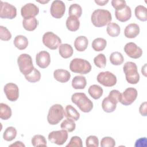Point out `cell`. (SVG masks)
Returning <instances> with one entry per match:
<instances>
[{
    "instance_id": "38",
    "label": "cell",
    "mask_w": 147,
    "mask_h": 147,
    "mask_svg": "<svg viewBox=\"0 0 147 147\" xmlns=\"http://www.w3.org/2000/svg\"><path fill=\"white\" fill-rule=\"evenodd\" d=\"M32 144L33 146H47V141L45 138L40 134L34 135L31 140Z\"/></svg>"
},
{
    "instance_id": "20",
    "label": "cell",
    "mask_w": 147,
    "mask_h": 147,
    "mask_svg": "<svg viewBox=\"0 0 147 147\" xmlns=\"http://www.w3.org/2000/svg\"><path fill=\"white\" fill-rule=\"evenodd\" d=\"M54 78L60 83H66L70 79L71 74L65 69H57L53 72Z\"/></svg>"
},
{
    "instance_id": "9",
    "label": "cell",
    "mask_w": 147,
    "mask_h": 147,
    "mask_svg": "<svg viewBox=\"0 0 147 147\" xmlns=\"http://www.w3.org/2000/svg\"><path fill=\"white\" fill-rule=\"evenodd\" d=\"M97 81L105 87H113L117 83V78L115 75L109 71L100 72L97 76Z\"/></svg>"
},
{
    "instance_id": "13",
    "label": "cell",
    "mask_w": 147,
    "mask_h": 147,
    "mask_svg": "<svg viewBox=\"0 0 147 147\" xmlns=\"http://www.w3.org/2000/svg\"><path fill=\"white\" fill-rule=\"evenodd\" d=\"M65 11V3L62 1H53L51 5L50 12L52 16L55 18H60L64 14Z\"/></svg>"
},
{
    "instance_id": "48",
    "label": "cell",
    "mask_w": 147,
    "mask_h": 147,
    "mask_svg": "<svg viewBox=\"0 0 147 147\" xmlns=\"http://www.w3.org/2000/svg\"><path fill=\"white\" fill-rule=\"evenodd\" d=\"M24 146L25 147V145L21 141H16L15 142L14 144H12L10 145V146Z\"/></svg>"
},
{
    "instance_id": "27",
    "label": "cell",
    "mask_w": 147,
    "mask_h": 147,
    "mask_svg": "<svg viewBox=\"0 0 147 147\" xmlns=\"http://www.w3.org/2000/svg\"><path fill=\"white\" fill-rule=\"evenodd\" d=\"M14 45L20 50L25 49L28 45V40L24 36L18 35L14 40Z\"/></svg>"
},
{
    "instance_id": "14",
    "label": "cell",
    "mask_w": 147,
    "mask_h": 147,
    "mask_svg": "<svg viewBox=\"0 0 147 147\" xmlns=\"http://www.w3.org/2000/svg\"><path fill=\"white\" fill-rule=\"evenodd\" d=\"M4 92L10 101L14 102L19 97V88L18 86L13 83H7L3 88Z\"/></svg>"
},
{
    "instance_id": "19",
    "label": "cell",
    "mask_w": 147,
    "mask_h": 147,
    "mask_svg": "<svg viewBox=\"0 0 147 147\" xmlns=\"http://www.w3.org/2000/svg\"><path fill=\"white\" fill-rule=\"evenodd\" d=\"M140 29L139 26L136 24H130L127 25L124 30L125 36L129 38L136 37L140 33Z\"/></svg>"
},
{
    "instance_id": "17",
    "label": "cell",
    "mask_w": 147,
    "mask_h": 147,
    "mask_svg": "<svg viewBox=\"0 0 147 147\" xmlns=\"http://www.w3.org/2000/svg\"><path fill=\"white\" fill-rule=\"evenodd\" d=\"M36 62L37 65L41 68H45L48 67L51 63V56L49 53L45 51L39 52L36 55Z\"/></svg>"
},
{
    "instance_id": "10",
    "label": "cell",
    "mask_w": 147,
    "mask_h": 147,
    "mask_svg": "<svg viewBox=\"0 0 147 147\" xmlns=\"http://www.w3.org/2000/svg\"><path fill=\"white\" fill-rule=\"evenodd\" d=\"M137 94L138 92L136 88L129 87L121 94L119 102L125 106L130 105L136 99Z\"/></svg>"
},
{
    "instance_id": "3",
    "label": "cell",
    "mask_w": 147,
    "mask_h": 147,
    "mask_svg": "<svg viewBox=\"0 0 147 147\" xmlns=\"http://www.w3.org/2000/svg\"><path fill=\"white\" fill-rule=\"evenodd\" d=\"M121 93L117 90H111L109 95L105 98L102 103V107L106 113L113 112L116 107L117 104L119 102Z\"/></svg>"
},
{
    "instance_id": "24",
    "label": "cell",
    "mask_w": 147,
    "mask_h": 147,
    "mask_svg": "<svg viewBox=\"0 0 147 147\" xmlns=\"http://www.w3.org/2000/svg\"><path fill=\"white\" fill-rule=\"evenodd\" d=\"M38 21L35 17H29L24 18L22 21L24 28L28 31H33L35 30L38 25Z\"/></svg>"
},
{
    "instance_id": "41",
    "label": "cell",
    "mask_w": 147,
    "mask_h": 147,
    "mask_svg": "<svg viewBox=\"0 0 147 147\" xmlns=\"http://www.w3.org/2000/svg\"><path fill=\"white\" fill-rule=\"evenodd\" d=\"M115 145V141L114 138L110 137H105L100 141L102 147H114Z\"/></svg>"
},
{
    "instance_id": "25",
    "label": "cell",
    "mask_w": 147,
    "mask_h": 147,
    "mask_svg": "<svg viewBox=\"0 0 147 147\" xmlns=\"http://www.w3.org/2000/svg\"><path fill=\"white\" fill-rule=\"evenodd\" d=\"M64 111V116L67 118L78 121L80 118V114L79 112L71 105H67Z\"/></svg>"
},
{
    "instance_id": "16",
    "label": "cell",
    "mask_w": 147,
    "mask_h": 147,
    "mask_svg": "<svg viewBox=\"0 0 147 147\" xmlns=\"http://www.w3.org/2000/svg\"><path fill=\"white\" fill-rule=\"evenodd\" d=\"M39 13V9L35 4L28 3L24 5L21 9V14L23 18L35 17Z\"/></svg>"
},
{
    "instance_id": "35",
    "label": "cell",
    "mask_w": 147,
    "mask_h": 147,
    "mask_svg": "<svg viewBox=\"0 0 147 147\" xmlns=\"http://www.w3.org/2000/svg\"><path fill=\"white\" fill-rule=\"evenodd\" d=\"M60 127L62 129L65 130L68 132H72L75 129L76 124L74 120L70 118H67L62 122Z\"/></svg>"
},
{
    "instance_id": "45",
    "label": "cell",
    "mask_w": 147,
    "mask_h": 147,
    "mask_svg": "<svg viewBox=\"0 0 147 147\" xmlns=\"http://www.w3.org/2000/svg\"><path fill=\"white\" fill-rule=\"evenodd\" d=\"M146 142L147 140L146 137L140 138L136 141V144L134 146H138V147H146Z\"/></svg>"
},
{
    "instance_id": "21",
    "label": "cell",
    "mask_w": 147,
    "mask_h": 147,
    "mask_svg": "<svg viewBox=\"0 0 147 147\" xmlns=\"http://www.w3.org/2000/svg\"><path fill=\"white\" fill-rule=\"evenodd\" d=\"M88 44V40L86 36H80L76 38L74 41V46L75 49L79 52L84 51Z\"/></svg>"
},
{
    "instance_id": "12",
    "label": "cell",
    "mask_w": 147,
    "mask_h": 147,
    "mask_svg": "<svg viewBox=\"0 0 147 147\" xmlns=\"http://www.w3.org/2000/svg\"><path fill=\"white\" fill-rule=\"evenodd\" d=\"M68 138L67 131L62 129L57 131H51L48 135V140L50 142L58 145H63Z\"/></svg>"
},
{
    "instance_id": "47",
    "label": "cell",
    "mask_w": 147,
    "mask_h": 147,
    "mask_svg": "<svg viewBox=\"0 0 147 147\" xmlns=\"http://www.w3.org/2000/svg\"><path fill=\"white\" fill-rule=\"evenodd\" d=\"M109 2L108 0L106 1H98V0H95V2L98 4L99 6H104Z\"/></svg>"
},
{
    "instance_id": "15",
    "label": "cell",
    "mask_w": 147,
    "mask_h": 147,
    "mask_svg": "<svg viewBox=\"0 0 147 147\" xmlns=\"http://www.w3.org/2000/svg\"><path fill=\"white\" fill-rule=\"evenodd\" d=\"M124 51L129 57L136 59L140 58L142 55V49L132 42H128L125 45Z\"/></svg>"
},
{
    "instance_id": "7",
    "label": "cell",
    "mask_w": 147,
    "mask_h": 147,
    "mask_svg": "<svg viewBox=\"0 0 147 147\" xmlns=\"http://www.w3.org/2000/svg\"><path fill=\"white\" fill-rule=\"evenodd\" d=\"M17 64L20 72L24 75L30 74L34 68L31 56L26 53H22L18 56Z\"/></svg>"
},
{
    "instance_id": "5",
    "label": "cell",
    "mask_w": 147,
    "mask_h": 147,
    "mask_svg": "<svg viewBox=\"0 0 147 147\" xmlns=\"http://www.w3.org/2000/svg\"><path fill=\"white\" fill-rule=\"evenodd\" d=\"M69 69L74 73L87 74L91 71V65L88 61L84 59L75 58L71 61Z\"/></svg>"
},
{
    "instance_id": "26",
    "label": "cell",
    "mask_w": 147,
    "mask_h": 147,
    "mask_svg": "<svg viewBox=\"0 0 147 147\" xmlns=\"http://www.w3.org/2000/svg\"><path fill=\"white\" fill-rule=\"evenodd\" d=\"M87 84L86 79L84 76L79 75L75 76L72 80V86L75 89H84Z\"/></svg>"
},
{
    "instance_id": "23",
    "label": "cell",
    "mask_w": 147,
    "mask_h": 147,
    "mask_svg": "<svg viewBox=\"0 0 147 147\" xmlns=\"http://www.w3.org/2000/svg\"><path fill=\"white\" fill-rule=\"evenodd\" d=\"M59 52L63 58L67 59L72 56L74 50L71 45L68 44H63L59 46Z\"/></svg>"
},
{
    "instance_id": "31",
    "label": "cell",
    "mask_w": 147,
    "mask_h": 147,
    "mask_svg": "<svg viewBox=\"0 0 147 147\" xmlns=\"http://www.w3.org/2000/svg\"><path fill=\"white\" fill-rule=\"evenodd\" d=\"M107 34L111 37H117L120 34L121 29L119 26L115 22H110L106 29Z\"/></svg>"
},
{
    "instance_id": "40",
    "label": "cell",
    "mask_w": 147,
    "mask_h": 147,
    "mask_svg": "<svg viewBox=\"0 0 147 147\" xmlns=\"http://www.w3.org/2000/svg\"><path fill=\"white\" fill-rule=\"evenodd\" d=\"M11 38L10 31L5 26H0V38L1 40L9 41Z\"/></svg>"
},
{
    "instance_id": "34",
    "label": "cell",
    "mask_w": 147,
    "mask_h": 147,
    "mask_svg": "<svg viewBox=\"0 0 147 147\" xmlns=\"http://www.w3.org/2000/svg\"><path fill=\"white\" fill-rule=\"evenodd\" d=\"M110 61L113 65H119L123 63L124 58L121 53L119 52H114L110 55Z\"/></svg>"
},
{
    "instance_id": "30",
    "label": "cell",
    "mask_w": 147,
    "mask_h": 147,
    "mask_svg": "<svg viewBox=\"0 0 147 147\" xmlns=\"http://www.w3.org/2000/svg\"><path fill=\"white\" fill-rule=\"evenodd\" d=\"M107 41L103 38H96L94 39L92 42V47L93 49L97 52L103 51L106 47Z\"/></svg>"
},
{
    "instance_id": "8",
    "label": "cell",
    "mask_w": 147,
    "mask_h": 147,
    "mask_svg": "<svg viewBox=\"0 0 147 147\" xmlns=\"http://www.w3.org/2000/svg\"><path fill=\"white\" fill-rule=\"evenodd\" d=\"M42 42L50 49L55 50L61 45V40L58 36L53 32H47L42 36Z\"/></svg>"
},
{
    "instance_id": "29",
    "label": "cell",
    "mask_w": 147,
    "mask_h": 147,
    "mask_svg": "<svg viewBox=\"0 0 147 147\" xmlns=\"http://www.w3.org/2000/svg\"><path fill=\"white\" fill-rule=\"evenodd\" d=\"M135 16L137 19L141 21L147 20V9L142 5H138L135 8Z\"/></svg>"
},
{
    "instance_id": "6",
    "label": "cell",
    "mask_w": 147,
    "mask_h": 147,
    "mask_svg": "<svg viewBox=\"0 0 147 147\" xmlns=\"http://www.w3.org/2000/svg\"><path fill=\"white\" fill-rule=\"evenodd\" d=\"M64 110L63 107L59 104L52 105L48 111L47 121L51 125H56L63 119L64 116Z\"/></svg>"
},
{
    "instance_id": "1",
    "label": "cell",
    "mask_w": 147,
    "mask_h": 147,
    "mask_svg": "<svg viewBox=\"0 0 147 147\" xmlns=\"http://www.w3.org/2000/svg\"><path fill=\"white\" fill-rule=\"evenodd\" d=\"M112 20L111 13L105 9H99L94 10L91 16L92 24L98 28L108 25Z\"/></svg>"
},
{
    "instance_id": "28",
    "label": "cell",
    "mask_w": 147,
    "mask_h": 147,
    "mask_svg": "<svg viewBox=\"0 0 147 147\" xmlns=\"http://www.w3.org/2000/svg\"><path fill=\"white\" fill-rule=\"evenodd\" d=\"M88 92L90 95L93 99H98L103 95V91L100 86L97 84H93L90 86L88 90Z\"/></svg>"
},
{
    "instance_id": "39",
    "label": "cell",
    "mask_w": 147,
    "mask_h": 147,
    "mask_svg": "<svg viewBox=\"0 0 147 147\" xmlns=\"http://www.w3.org/2000/svg\"><path fill=\"white\" fill-rule=\"evenodd\" d=\"M95 65L100 68H104L106 65V56L103 53H99L94 59Z\"/></svg>"
},
{
    "instance_id": "11",
    "label": "cell",
    "mask_w": 147,
    "mask_h": 147,
    "mask_svg": "<svg viewBox=\"0 0 147 147\" xmlns=\"http://www.w3.org/2000/svg\"><path fill=\"white\" fill-rule=\"evenodd\" d=\"M17 16L16 7L6 2L1 1L0 17L1 18L13 19Z\"/></svg>"
},
{
    "instance_id": "43",
    "label": "cell",
    "mask_w": 147,
    "mask_h": 147,
    "mask_svg": "<svg viewBox=\"0 0 147 147\" xmlns=\"http://www.w3.org/2000/svg\"><path fill=\"white\" fill-rule=\"evenodd\" d=\"M66 146H77L82 147L83 144L81 138L78 136H73L71 137L69 144H68Z\"/></svg>"
},
{
    "instance_id": "42",
    "label": "cell",
    "mask_w": 147,
    "mask_h": 147,
    "mask_svg": "<svg viewBox=\"0 0 147 147\" xmlns=\"http://www.w3.org/2000/svg\"><path fill=\"white\" fill-rule=\"evenodd\" d=\"M86 145L87 147H98L99 146V140L95 136H90L86 138Z\"/></svg>"
},
{
    "instance_id": "46",
    "label": "cell",
    "mask_w": 147,
    "mask_h": 147,
    "mask_svg": "<svg viewBox=\"0 0 147 147\" xmlns=\"http://www.w3.org/2000/svg\"><path fill=\"white\" fill-rule=\"evenodd\" d=\"M146 107H147V102H144V103H141L139 108V111L141 115L146 117L147 115L146 112Z\"/></svg>"
},
{
    "instance_id": "49",
    "label": "cell",
    "mask_w": 147,
    "mask_h": 147,
    "mask_svg": "<svg viewBox=\"0 0 147 147\" xmlns=\"http://www.w3.org/2000/svg\"><path fill=\"white\" fill-rule=\"evenodd\" d=\"M49 1H38V2H40V3H47V2H48Z\"/></svg>"
},
{
    "instance_id": "22",
    "label": "cell",
    "mask_w": 147,
    "mask_h": 147,
    "mask_svg": "<svg viewBox=\"0 0 147 147\" xmlns=\"http://www.w3.org/2000/svg\"><path fill=\"white\" fill-rule=\"evenodd\" d=\"M80 21L79 18L75 16H69L66 20V27L67 28L71 31L75 32L79 28Z\"/></svg>"
},
{
    "instance_id": "18",
    "label": "cell",
    "mask_w": 147,
    "mask_h": 147,
    "mask_svg": "<svg viewBox=\"0 0 147 147\" xmlns=\"http://www.w3.org/2000/svg\"><path fill=\"white\" fill-rule=\"evenodd\" d=\"M115 16L116 18L121 22H126L128 21L131 17V10L129 6H126L125 7L115 11Z\"/></svg>"
},
{
    "instance_id": "37",
    "label": "cell",
    "mask_w": 147,
    "mask_h": 147,
    "mask_svg": "<svg viewBox=\"0 0 147 147\" xmlns=\"http://www.w3.org/2000/svg\"><path fill=\"white\" fill-rule=\"evenodd\" d=\"M68 14L69 16H72L79 18L82 14V7L77 3L72 4L69 7Z\"/></svg>"
},
{
    "instance_id": "4",
    "label": "cell",
    "mask_w": 147,
    "mask_h": 147,
    "mask_svg": "<svg viewBox=\"0 0 147 147\" xmlns=\"http://www.w3.org/2000/svg\"><path fill=\"white\" fill-rule=\"evenodd\" d=\"M125 74L126 81L132 84H137L140 80V75L138 72L137 67L136 63L127 61L125 63L123 67Z\"/></svg>"
},
{
    "instance_id": "2",
    "label": "cell",
    "mask_w": 147,
    "mask_h": 147,
    "mask_svg": "<svg viewBox=\"0 0 147 147\" xmlns=\"http://www.w3.org/2000/svg\"><path fill=\"white\" fill-rule=\"evenodd\" d=\"M71 100L84 113H89L93 108L92 102L83 92L74 93L72 95Z\"/></svg>"
},
{
    "instance_id": "44",
    "label": "cell",
    "mask_w": 147,
    "mask_h": 147,
    "mask_svg": "<svg viewBox=\"0 0 147 147\" xmlns=\"http://www.w3.org/2000/svg\"><path fill=\"white\" fill-rule=\"evenodd\" d=\"M111 5L115 10H118L125 7L126 6V3L123 0H113Z\"/></svg>"
},
{
    "instance_id": "32",
    "label": "cell",
    "mask_w": 147,
    "mask_h": 147,
    "mask_svg": "<svg viewBox=\"0 0 147 147\" xmlns=\"http://www.w3.org/2000/svg\"><path fill=\"white\" fill-rule=\"evenodd\" d=\"M0 118L3 120H7L11 116V108L6 104L3 103H0Z\"/></svg>"
},
{
    "instance_id": "36",
    "label": "cell",
    "mask_w": 147,
    "mask_h": 147,
    "mask_svg": "<svg viewBox=\"0 0 147 147\" xmlns=\"http://www.w3.org/2000/svg\"><path fill=\"white\" fill-rule=\"evenodd\" d=\"M24 76L25 79L30 83H36L38 82L41 79V74L40 71L35 68L30 74Z\"/></svg>"
},
{
    "instance_id": "33",
    "label": "cell",
    "mask_w": 147,
    "mask_h": 147,
    "mask_svg": "<svg viewBox=\"0 0 147 147\" xmlns=\"http://www.w3.org/2000/svg\"><path fill=\"white\" fill-rule=\"evenodd\" d=\"M17 136V130L15 127L10 126L7 127L3 134V138L5 141H11L13 140Z\"/></svg>"
}]
</instances>
